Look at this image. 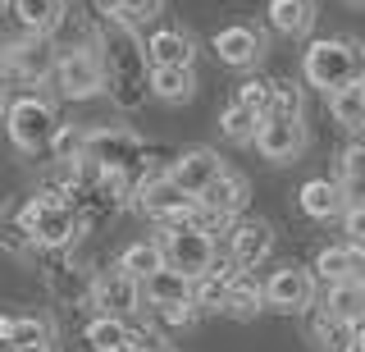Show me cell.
Instances as JSON below:
<instances>
[{
	"label": "cell",
	"mask_w": 365,
	"mask_h": 352,
	"mask_svg": "<svg viewBox=\"0 0 365 352\" xmlns=\"http://www.w3.org/2000/svg\"><path fill=\"white\" fill-rule=\"evenodd\" d=\"M361 69H365V55L351 37H319L306 46V60H302L306 83L324 87L329 96L351 87V83H361Z\"/></svg>",
	"instance_id": "cell-1"
},
{
	"label": "cell",
	"mask_w": 365,
	"mask_h": 352,
	"mask_svg": "<svg viewBox=\"0 0 365 352\" xmlns=\"http://www.w3.org/2000/svg\"><path fill=\"white\" fill-rule=\"evenodd\" d=\"M19 233L37 247H68L78 233H83V215H78L68 201H55V197H32L28 206L19 211Z\"/></svg>",
	"instance_id": "cell-2"
},
{
	"label": "cell",
	"mask_w": 365,
	"mask_h": 352,
	"mask_svg": "<svg viewBox=\"0 0 365 352\" xmlns=\"http://www.w3.org/2000/svg\"><path fill=\"white\" fill-rule=\"evenodd\" d=\"M5 129H9V138H14L19 151L37 156V151H46V146H55V138H60L64 124H60V115H55L51 101H41V96H19V101H9Z\"/></svg>",
	"instance_id": "cell-3"
},
{
	"label": "cell",
	"mask_w": 365,
	"mask_h": 352,
	"mask_svg": "<svg viewBox=\"0 0 365 352\" xmlns=\"http://www.w3.org/2000/svg\"><path fill=\"white\" fill-rule=\"evenodd\" d=\"M87 161L101 169V174H123L128 183L142 188L146 178H137V165L146 161V142L128 129H91L87 138Z\"/></svg>",
	"instance_id": "cell-4"
},
{
	"label": "cell",
	"mask_w": 365,
	"mask_h": 352,
	"mask_svg": "<svg viewBox=\"0 0 365 352\" xmlns=\"http://www.w3.org/2000/svg\"><path fill=\"white\" fill-rule=\"evenodd\" d=\"M160 247H165L169 270H182L187 279H201L215 270V238L201 224H165Z\"/></svg>",
	"instance_id": "cell-5"
},
{
	"label": "cell",
	"mask_w": 365,
	"mask_h": 352,
	"mask_svg": "<svg viewBox=\"0 0 365 352\" xmlns=\"http://www.w3.org/2000/svg\"><path fill=\"white\" fill-rule=\"evenodd\" d=\"M137 206L165 224H192V215L201 211V197H192L182 183H174V174H160L137 188Z\"/></svg>",
	"instance_id": "cell-6"
},
{
	"label": "cell",
	"mask_w": 365,
	"mask_h": 352,
	"mask_svg": "<svg viewBox=\"0 0 365 352\" xmlns=\"http://www.w3.org/2000/svg\"><path fill=\"white\" fill-rule=\"evenodd\" d=\"M55 83H60V92L68 101H87L96 92H106V64H101V55L91 51H64L60 55V69H55Z\"/></svg>",
	"instance_id": "cell-7"
},
{
	"label": "cell",
	"mask_w": 365,
	"mask_h": 352,
	"mask_svg": "<svg viewBox=\"0 0 365 352\" xmlns=\"http://www.w3.org/2000/svg\"><path fill=\"white\" fill-rule=\"evenodd\" d=\"M91 302L101 306V316H133V311H142V279H133V275H123L119 266L110 270V275H101L96 283H91Z\"/></svg>",
	"instance_id": "cell-8"
},
{
	"label": "cell",
	"mask_w": 365,
	"mask_h": 352,
	"mask_svg": "<svg viewBox=\"0 0 365 352\" xmlns=\"http://www.w3.org/2000/svg\"><path fill=\"white\" fill-rule=\"evenodd\" d=\"M265 302L274 311H306V306H315V275L302 266L274 270L269 283H265Z\"/></svg>",
	"instance_id": "cell-9"
},
{
	"label": "cell",
	"mask_w": 365,
	"mask_h": 352,
	"mask_svg": "<svg viewBox=\"0 0 365 352\" xmlns=\"http://www.w3.org/2000/svg\"><path fill=\"white\" fill-rule=\"evenodd\" d=\"M306 146V129L302 119H283V115H265V124H260L256 133V151L265 156V161H297Z\"/></svg>",
	"instance_id": "cell-10"
},
{
	"label": "cell",
	"mask_w": 365,
	"mask_h": 352,
	"mask_svg": "<svg viewBox=\"0 0 365 352\" xmlns=\"http://www.w3.org/2000/svg\"><path fill=\"white\" fill-rule=\"evenodd\" d=\"M169 174H174V183H182L192 197H205V188L224 178V161L210 151V146H192V151H182L174 161Z\"/></svg>",
	"instance_id": "cell-11"
},
{
	"label": "cell",
	"mask_w": 365,
	"mask_h": 352,
	"mask_svg": "<svg viewBox=\"0 0 365 352\" xmlns=\"http://www.w3.org/2000/svg\"><path fill=\"white\" fill-rule=\"evenodd\" d=\"M142 298L151 311H169V306H187V302H197V279H187L182 270H155L151 279L142 283Z\"/></svg>",
	"instance_id": "cell-12"
},
{
	"label": "cell",
	"mask_w": 365,
	"mask_h": 352,
	"mask_svg": "<svg viewBox=\"0 0 365 352\" xmlns=\"http://www.w3.org/2000/svg\"><path fill=\"white\" fill-rule=\"evenodd\" d=\"M260 51H265V37L247 24H233V28L215 32V55H220L224 64H233V69H251V64L260 60Z\"/></svg>",
	"instance_id": "cell-13"
},
{
	"label": "cell",
	"mask_w": 365,
	"mask_h": 352,
	"mask_svg": "<svg viewBox=\"0 0 365 352\" xmlns=\"http://www.w3.org/2000/svg\"><path fill=\"white\" fill-rule=\"evenodd\" d=\"M60 69V55H55V41L41 37V32H28L23 41H14V74L28 78V83H41L46 74Z\"/></svg>",
	"instance_id": "cell-14"
},
{
	"label": "cell",
	"mask_w": 365,
	"mask_h": 352,
	"mask_svg": "<svg viewBox=\"0 0 365 352\" xmlns=\"http://www.w3.org/2000/svg\"><path fill=\"white\" fill-rule=\"evenodd\" d=\"M228 243H233V266L237 270H256L260 261L274 252V229L265 220H242L228 233Z\"/></svg>",
	"instance_id": "cell-15"
},
{
	"label": "cell",
	"mask_w": 365,
	"mask_h": 352,
	"mask_svg": "<svg viewBox=\"0 0 365 352\" xmlns=\"http://www.w3.org/2000/svg\"><path fill=\"white\" fill-rule=\"evenodd\" d=\"M192 37L187 32H174V28H160L146 37V60L151 69H192Z\"/></svg>",
	"instance_id": "cell-16"
},
{
	"label": "cell",
	"mask_w": 365,
	"mask_h": 352,
	"mask_svg": "<svg viewBox=\"0 0 365 352\" xmlns=\"http://www.w3.org/2000/svg\"><path fill=\"white\" fill-rule=\"evenodd\" d=\"M83 338H87L91 352H137V338L142 334H133L128 321H119V316H96V321H87Z\"/></svg>",
	"instance_id": "cell-17"
},
{
	"label": "cell",
	"mask_w": 365,
	"mask_h": 352,
	"mask_svg": "<svg viewBox=\"0 0 365 352\" xmlns=\"http://www.w3.org/2000/svg\"><path fill=\"white\" fill-rule=\"evenodd\" d=\"M302 211L311 220H334V215H347V197H342V183H329V178H306L302 192H297Z\"/></svg>",
	"instance_id": "cell-18"
},
{
	"label": "cell",
	"mask_w": 365,
	"mask_h": 352,
	"mask_svg": "<svg viewBox=\"0 0 365 352\" xmlns=\"http://www.w3.org/2000/svg\"><path fill=\"white\" fill-rule=\"evenodd\" d=\"M269 28L283 37H306L315 28V0H269Z\"/></svg>",
	"instance_id": "cell-19"
},
{
	"label": "cell",
	"mask_w": 365,
	"mask_h": 352,
	"mask_svg": "<svg viewBox=\"0 0 365 352\" xmlns=\"http://www.w3.org/2000/svg\"><path fill=\"white\" fill-rule=\"evenodd\" d=\"M201 206H205V211H215V215H224V220H233V215L247 206V178H242V174H233V169H224L220 183L205 188Z\"/></svg>",
	"instance_id": "cell-20"
},
{
	"label": "cell",
	"mask_w": 365,
	"mask_h": 352,
	"mask_svg": "<svg viewBox=\"0 0 365 352\" xmlns=\"http://www.w3.org/2000/svg\"><path fill=\"white\" fill-rule=\"evenodd\" d=\"M329 316L342 325H365V279H347V283H329Z\"/></svg>",
	"instance_id": "cell-21"
},
{
	"label": "cell",
	"mask_w": 365,
	"mask_h": 352,
	"mask_svg": "<svg viewBox=\"0 0 365 352\" xmlns=\"http://www.w3.org/2000/svg\"><path fill=\"white\" fill-rule=\"evenodd\" d=\"M265 283H256L251 275H237L228 283V298H224V311L233 316V321H251L256 311H265Z\"/></svg>",
	"instance_id": "cell-22"
},
{
	"label": "cell",
	"mask_w": 365,
	"mask_h": 352,
	"mask_svg": "<svg viewBox=\"0 0 365 352\" xmlns=\"http://www.w3.org/2000/svg\"><path fill=\"white\" fill-rule=\"evenodd\" d=\"M14 14H19V24L28 32L51 37V32L60 28V19H64V0H14Z\"/></svg>",
	"instance_id": "cell-23"
},
{
	"label": "cell",
	"mask_w": 365,
	"mask_h": 352,
	"mask_svg": "<svg viewBox=\"0 0 365 352\" xmlns=\"http://www.w3.org/2000/svg\"><path fill=\"white\" fill-rule=\"evenodd\" d=\"M169 261H165V247L160 243H128L123 247V256H119V270L123 275H133V279H151L155 270H165Z\"/></svg>",
	"instance_id": "cell-24"
},
{
	"label": "cell",
	"mask_w": 365,
	"mask_h": 352,
	"mask_svg": "<svg viewBox=\"0 0 365 352\" xmlns=\"http://www.w3.org/2000/svg\"><path fill=\"white\" fill-rule=\"evenodd\" d=\"M329 110H334V119L342 124V129H351V133L365 129V78L329 96Z\"/></svg>",
	"instance_id": "cell-25"
},
{
	"label": "cell",
	"mask_w": 365,
	"mask_h": 352,
	"mask_svg": "<svg viewBox=\"0 0 365 352\" xmlns=\"http://www.w3.org/2000/svg\"><path fill=\"white\" fill-rule=\"evenodd\" d=\"M260 124H265V119H260V115H256V110H247V106H242V101H233V106H228V110H224V115H220V129H224V138H228V142H237V146H247V142H256V133H260Z\"/></svg>",
	"instance_id": "cell-26"
},
{
	"label": "cell",
	"mask_w": 365,
	"mask_h": 352,
	"mask_svg": "<svg viewBox=\"0 0 365 352\" xmlns=\"http://www.w3.org/2000/svg\"><path fill=\"white\" fill-rule=\"evenodd\" d=\"M242 270H228V266H215L210 275L197 279V306L201 311H224V298H228V283H233Z\"/></svg>",
	"instance_id": "cell-27"
},
{
	"label": "cell",
	"mask_w": 365,
	"mask_h": 352,
	"mask_svg": "<svg viewBox=\"0 0 365 352\" xmlns=\"http://www.w3.org/2000/svg\"><path fill=\"white\" fill-rule=\"evenodd\" d=\"M151 92L160 101H192V92H197L192 69H151Z\"/></svg>",
	"instance_id": "cell-28"
},
{
	"label": "cell",
	"mask_w": 365,
	"mask_h": 352,
	"mask_svg": "<svg viewBox=\"0 0 365 352\" xmlns=\"http://www.w3.org/2000/svg\"><path fill=\"white\" fill-rule=\"evenodd\" d=\"M315 275L324 283H347L356 279V266H351V247H324L315 256Z\"/></svg>",
	"instance_id": "cell-29"
},
{
	"label": "cell",
	"mask_w": 365,
	"mask_h": 352,
	"mask_svg": "<svg viewBox=\"0 0 365 352\" xmlns=\"http://www.w3.org/2000/svg\"><path fill=\"white\" fill-rule=\"evenodd\" d=\"M351 338H356V325H342L334 316H315V343L324 352H351Z\"/></svg>",
	"instance_id": "cell-30"
},
{
	"label": "cell",
	"mask_w": 365,
	"mask_h": 352,
	"mask_svg": "<svg viewBox=\"0 0 365 352\" xmlns=\"http://www.w3.org/2000/svg\"><path fill=\"white\" fill-rule=\"evenodd\" d=\"M87 138H91V129H73V124H64L60 129V138H55V161H64V165H83L87 161Z\"/></svg>",
	"instance_id": "cell-31"
},
{
	"label": "cell",
	"mask_w": 365,
	"mask_h": 352,
	"mask_svg": "<svg viewBox=\"0 0 365 352\" xmlns=\"http://www.w3.org/2000/svg\"><path fill=\"white\" fill-rule=\"evenodd\" d=\"M269 115L302 119V87L297 83H269Z\"/></svg>",
	"instance_id": "cell-32"
},
{
	"label": "cell",
	"mask_w": 365,
	"mask_h": 352,
	"mask_svg": "<svg viewBox=\"0 0 365 352\" xmlns=\"http://www.w3.org/2000/svg\"><path fill=\"white\" fill-rule=\"evenodd\" d=\"M28 343H51L46 325L37 316H14V334H9V348H28Z\"/></svg>",
	"instance_id": "cell-33"
},
{
	"label": "cell",
	"mask_w": 365,
	"mask_h": 352,
	"mask_svg": "<svg viewBox=\"0 0 365 352\" xmlns=\"http://www.w3.org/2000/svg\"><path fill=\"white\" fill-rule=\"evenodd\" d=\"M237 101L265 119V115H269V83H260V78H247V83L237 87Z\"/></svg>",
	"instance_id": "cell-34"
},
{
	"label": "cell",
	"mask_w": 365,
	"mask_h": 352,
	"mask_svg": "<svg viewBox=\"0 0 365 352\" xmlns=\"http://www.w3.org/2000/svg\"><path fill=\"white\" fill-rule=\"evenodd\" d=\"M160 5H165V0H128V9L119 14V24H128V28L151 24V19H160Z\"/></svg>",
	"instance_id": "cell-35"
},
{
	"label": "cell",
	"mask_w": 365,
	"mask_h": 352,
	"mask_svg": "<svg viewBox=\"0 0 365 352\" xmlns=\"http://www.w3.org/2000/svg\"><path fill=\"white\" fill-rule=\"evenodd\" d=\"M342 233H347L351 247H365V206H351L342 215Z\"/></svg>",
	"instance_id": "cell-36"
},
{
	"label": "cell",
	"mask_w": 365,
	"mask_h": 352,
	"mask_svg": "<svg viewBox=\"0 0 365 352\" xmlns=\"http://www.w3.org/2000/svg\"><path fill=\"white\" fill-rule=\"evenodd\" d=\"M356 174H365V142H351L342 151V178H356Z\"/></svg>",
	"instance_id": "cell-37"
},
{
	"label": "cell",
	"mask_w": 365,
	"mask_h": 352,
	"mask_svg": "<svg viewBox=\"0 0 365 352\" xmlns=\"http://www.w3.org/2000/svg\"><path fill=\"white\" fill-rule=\"evenodd\" d=\"M342 197H347V211H351V206H365V174L342 178Z\"/></svg>",
	"instance_id": "cell-38"
},
{
	"label": "cell",
	"mask_w": 365,
	"mask_h": 352,
	"mask_svg": "<svg viewBox=\"0 0 365 352\" xmlns=\"http://www.w3.org/2000/svg\"><path fill=\"white\" fill-rule=\"evenodd\" d=\"M96 9H101V14H110V19H119L123 9H128V0H96Z\"/></svg>",
	"instance_id": "cell-39"
},
{
	"label": "cell",
	"mask_w": 365,
	"mask_h": 352,
	"mask_svg": "<svg viewBox=\"0 0 365 352\" xmlns=\"http://www.w3.org/2000/svg\"><path fill=\"white\" fill-rule=\"evenodd\" d=\"M137 352H174L165 338H137Z\"/></svg>",
	"instance_id": "cell-40"
},
{
	"label": "cell",
	"mask_w": 365,
	"mask_h": 352,
	"mask_svg": "<svg viewBox=\"0 0 365 352\" xmlns=\"http://www.w3.org/2000/svg\"><path fill=\"white\" fill-rule=\"evenodd\" d=\"M0 74H14V46L0 41Z\"/></svg>",
	"instance_id": "cell-41"
},
{
	"label": "cell",
	"mask_w": 365,
	"mask_h": 352,
	"mask_svg": "<svg viewBox=\"0 0 365 352\" xmlns=\"http://www.w3.org/2000/svg\"><path fill=\"white\" fill-rule=\"evenodd\" d=\"M14 352H55L51 343H28V348H14Z\"/></svg>",
	"instance_id": "cell-42"
},
{
	"label": "cell",
	"mask_w": 365,
	"mask_h": 352,
	"mask_svg": "<svg viewBox=\"0 0 365 352\" xmlns=\"http://www.w3.org/2000/svg\"><path fill=\"white\" fill-rule=\"evenodd\" d=\"M9 115V101H5V87H0V119Z\"/></svg>",
	"instance_id": "cell-43"
},
{
	"label": "cell",
	"mask_w": 365,
	"mask_h": 352,
	"mask_svg": "<svg viewBox=\"0 0 365 352\" xmlns=\"http://www.w3.org/2000/svg\"><path fill=\"white\" fill-rule=\"evenodd\" d=\"M347 5H365V0H347Z\"/></svg>",
	"instance_id": "cell-44"
},
{
	"label": "cell",
	"mask_w": 365,
	"mask_h": 352,
	"mask_svg": "<svg viewBox=\"0 0 365 352\" xmlns=\"http://www.w3.org/2000/svg\"><path fill=\"white\" fill-rule=\"evenodd\" d=\"M5 5H9V0H0V9H5Z\"/></svg>",
	"instance_id": "cell-45"
},
{
	"label": "cell",
	"mask_w": 365,
	"mask_h": 352,
	"mask_svg": "<svg viewBox=\"0 0 365 352\" xmlns=\"http://www.w3.org/2000/svg\"><path fill=\"white\" fill-rule=\"evenodd\" d=\"M351 352H356V348H351Z\"/></svg>",
	"instance_id": "cell-46"
}]
</instances>
